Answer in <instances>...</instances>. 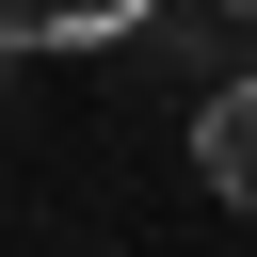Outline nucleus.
<instances>
[{
  "mask_svg": "<svg viewBox=\"0 0 257 257\" xmlns=\"http://www.w3.org/2000/svg\"><path fill=\"white\" fill-rule=\"evenodd\" d=\"M193 161H209V193H225V209H257V64L193 96Z\"/></svg>",
  "mask_w": 257,
  "mask_h": 257,
  "instance_id": "1",
  "label": "nucleus"
},
{
  "mask_svg": "<svg viewBox=\"0 0 257 257\" xmlns=\"http://www.w3.org/2000/svg\"><path fill=\"white\" fill-rule=\"evenodd\" d=\"M161 0H0V48H128Z\"/></svg>",
  "mask_w": 257,
  "mask_h": 257,
  "instance_id": "2",
  "label": "nucleus"
},
{
  "mask_svg": "<svg viewBox=\"0 0 257 257\" xmlns=\"http://www.w3.org/2000/svg\"><path fill=\"white\" fill-rule=\"evenodd\" d=\"M0 64H16V48H0Z\"/></svg>",
  "mask_w": 257,
  "mask_h": 257,
  "instance_id": "4",
  "label": "nucleus"
},
{
  "mask_svg": "<svg viewBox=\"0 0 257 257\" xmlns=\"http://www.w3.org/2000/svg\"><path fill=\"white\" fill-rule=\"evenodd\" d=\"M225 16H257V0H225Z\"/></svg>",
  "mask_w": 257,
  "mask_h": 257,
  "instance_id": "3",
  "label": "nucleus"
}]
</instances>
